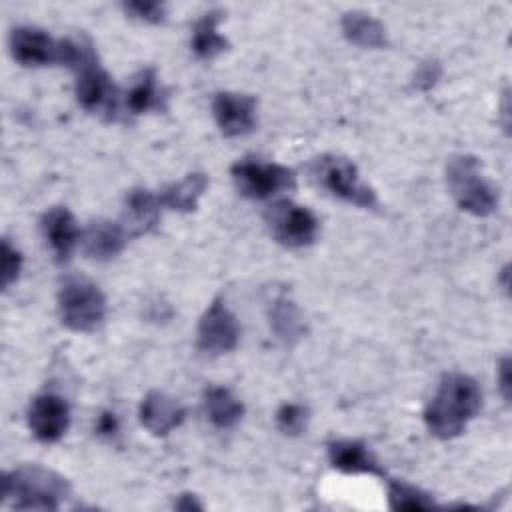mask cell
Masks as SVG:
<instances>
[{"mask_svg":"<svg viewBox=\"0 0 512 512\" xmlns=\"http://www.w3.org/2000/svg\"><path fill=\"white\" fill-rule=\"evenodd\" d=\"M482 404V392L466 374H446L424 410V422L436 438L448 440L464 432Z\"/></svg>","mask_w":512,"mask_h":512,"instance_id":"1","label":"cell"},{"mask_svg":"<svg viewBox=\"0 0 512 512\" xmlns=\"http://www.w3.org/2000/svg\"><path fill=\"white\" fill-rule=\"evenodd\" d=\"M68 496V480L38 464H26L2 476V498L16 510H58Z\"/></svg>","mask_w":512,"mask_h":512,"instance_id":"2","label":"cell"},{"mask_svg":"<svg viewBox=\"0 0 512 512\" xmlns=\"http://www.w3.org/2000/svg\"><path fill=\"white\" fill-rule=\"evenodd\" d=\"M446 184L458 206L474 216H488L498 204L496 190L484 178L480 160L476 156H452L446 166Z\"/></svg>","mask_w":512,"mask_h":512,"instance_id":"3","label":"cell"},{"mask_svg":"<svg viewBox=\"0 0 512 512\" xmlns=\"http://www.w3.org/2000/svg\"><path fill=\"white\" fill-rule=\"evenodd\" d=\"M62 324L74 332L96 330L106 316V298L98 284L86 276H66L58 292Z\"/></svg>","mask_w":512,"mask_h":512,"instance_id":"4","label":"cell"},{"mask_svg":"<svg viewBox=\"0 0 512 512\" xmlns=\"http://www.w3.org/2000/svg\"><path fill=\"white\" fill-rule=\"evenodd\" d=\"M310 178L332 196L360 208H374L378 204L376 192L362 182L358 168L342 156L324 154L310 162Z\"/></svg>","mask_w":512,"mask_h":512,"instance_id":"5","label":"cell"},{"mask_svg":"<svg viewBox=\"0 0 512 512\" xmlns=\"http://www.w3.org/2000/svg\"><path fill=\"white\" fill-rule=\"evenodd\" d=\"M230 174L236 190L252 200L272 198L296 186V176L290 168L276 162H264L258 158L238 160L232 166Z\"/></svg>","mask_w":512,"mask_h":512,"instance_id":"6","label":"cell"},{"mask_svg":"<svg viewBox=\"0 0 512 512\" xmlns=\"http://www.w3.org/2000/svg\"><path fill=\"white\" fill-rule=\"evenodd\" d=\"M266 222L276 242L286 248L310 246L318 236V218L306 206L290 200L274 202L266 210Z\"/></svg>","mask_w":512,"mask_h":512,"instance_id":"7","label":"cell"},{"mask_svg":"<svg viewBox=\"0 0 512 512\" xmlns=\"http://www.w3.org/2000/svg\"><path fill=\"white\" fill-rule=\"evenodd\" d=\"M240 326L236 316L222 300H214L198 322V348L206 354L218 356L236 348Z\"/></svg>","mask_w":512,"mask_h":512,"instance_id":"8","label":"cell"},{"mask_svg":"<svg viewBox=\"0 0 512 512\" xmlns=\"http://www.w3.org/2000/svg\"><path fill=\"white\" fill-rule=\"evenodd\" d=\"M76 98L80 106L94 114H106L108 118L116 112V86L108 72L92 60L76 70Z\"/></svg>","mask_w":512,"mask_h":512,"instance_id":"9","label":"cell"},{"mask_svg":"<svg viewBox=\"0 0 512 512\" xmlns=\"http://www.w3.org/2000/svg\"><path fill=\"white\" fill-rule=\"evenodd\" d=\"M10 54L18 64L30 68L60 64V40L44 30L20 26L10 32Z\"/></svg>","mask_w":512,"mask_h":512,"instance_id":"10","label":"cell"},{"mask_svg":"<svg viewBox=\"0 0 512 512\" xmlns=\"http://www.w3.org/2000/svg\"><path fill=\"white\" fill-rule=\"evenodd\" d=\"M70 424V408L58 394H38L28 408V426L42 442H56L64 436Z\"/></svg>","mask_w":512,"mask_h":512,"instance_id":"11","label":"cell"},{"mask_svg":"<svg viewBox=\"0 0 512 512\" xmlns=\"http://www.w3.org/2000/svg\"><path fill=\"white\" fill-rule=\"evenodd\" d=\"M212 114L222 134L242 136L256 124V100L240 92H218L212 100Z\"/></svg>","mask_w":512,"mask_h":512,"instance_id":"12","label":"cell"},{"mask_svg":"<svg viewBox=\"0 0 512 512\" xmlns=\"http://www.w3.org/2000/svg\"><path fill=\"white\" fill-rule=\"evenodd\" d=\"M186 416L184 406L160 390H150L140 404V422L154 436H166L182 424Z\"/></svg>","mask_w":512,"mask_h":512,"instance_id":"13","label":"cell"},{"mask_svg":"<svg viewBox=\"0 0 512 512\" xmlns=\"http://www.w3.org/2000/svg\"><path fill=\"white\" fill-rule=\"evenodd\" d=\"M40 226H42V234H44L46 242L50 244V250L54 252L56 260L66 262L80 240V232H78L72 212L68 208L54 206L42 216Z\"/></svg>","mask_w":512,"mask_h":512,"instance_id":"14","label":"cell"},{"mask_svg":"<svg viewBox=\"0 0 512 512\" xmlns=\"http://www.w3.org/2000/svg\"><path fill=\"white\" fill-rule=\"evenodd\" d=\"M266 310H268L270 328L274 330L278 340L292 346L304 336V332H306L304 318H302L296 302L288 296L286 290H276L268 298Z\"/></svg>","mask_w":512,"mask_h":512,"instance_id":"15","label":"cell"},{"mask_svg":"<svg viewBox=\"0 0 512 512\" xmlns=\"http://www.w3.org/2000/svg\"><path fill=\"white\" fill-rule=\"evenodd\" d=\"M126 234L128 232L122 224H116L112 220H96L86 228L82 236L84 254L98 262L112 260L124 250Z\"/></svg>","mask_w":512,"mask_h":512,"instance_id":"16","label":"cell"},{"mask_svg":"<svg viewBox=\"0 0 512 512\" xmlns=\"http://www.w3.org/2000/svg\"><path fill=\"white\" fill-rule=\"evenodd\" d=\"M330 464L344 474H378L382 476V468L376 458L370 454L364 442L340 438L328 444Z\"/></svg>","mask_w":512,"mask_h":512,"instance_id":"17","label":"cell"},{"mask_svg":"<svg viewBox=\"0 0 512 512\" xmlns=\"http://www.w3.org/2000/svg\"><path fill=\"white\" fill-rule=\"evenodd\" d=\"M124 230L132 236H140L156 228L160 218V198H156L150 190L134 188L126 196L124 204Z\"/></svg>","mask_w":512,"mask_h":512,"instance_id":"18","label":"cell"},{"mask_svg":"<svg viewBox=\"0 0 512 512\" xmlns=\"http://www.w3.org/2000/svg\"><path fill=\"white\" fill-rule=\"evenodd\" d=\"M342 34L360 48H382L388 44L386 28L374 16L362 10H350L342 16Z\"/></svg>","mask_w":512,"mask_h":512,"instance_id":"19","label":"cell"},{"mask_svg":"<svg viewBox=\"0 0 512 512\" xmlns=\"http://www.w3.org/2000/svg\"><path fill=\"white\" fill-rule=\"evenodd\" d=\"M206 186H208L206 174L194 172V174H188L186 178H182L180 182L166 186L158 198H160V204L170 210L192 212V210H196L198 200L204 194Z\"/></svg>","mask_w":512,"mask_h":512,"instance_id":"20","label":"cell"},{"mask_svg":"<svg viewBox=\"0 0 512 512\" xmlns=\"http://www.w3.org/2000/svg\"><path fill=\"white\" fill-rule=\"evenodd\" d=\"M204 408L216 428H232L244 416L242 402L222 386H210L204 392Z\"/></svg>","mask_w":512,"mask_h":512,"instance_id":"21","label":"cell"},{"mask_svg":"<svg viewBox=\"0 0 512 512\" xmlns=\"http://www.w3.org/2000/svg\"><path fill=\"white\" fill-rule=\"evenodd\" d=\"M220 16H222L220 10H208L194 24L190 46H192L194 54L202 60H212L214 56L224 52L226 46H228V40L224 36H220L218 30H216V26L220 22Z\"/></svg>","mask_w":512,"mask_h":512,"instance_id":"22","label":"cell"},{"mask_svg":"<svg viewBox=\"0 0 512 512\" xmlns=\"http://www.w3.org/2000/svg\"><path fill=\"white\" fill-rule=\"evenodd\" d=\"M126 106L132 114H142L160 106V92L156 86V72L146 68L126 94Z\"/></svg>","mask_w":512,"mask_h":512,"instance_id":"23","label":"cell"},{"mask_svg":"<svg viewBox=\"0 0 512 512\" xmlns=\"http://www.w3.org/2000/svg\"><path fill=\"white\" fill-rule=\"evenodd\" d=\"M388 506L392 510H430L436 504L428 492L402 480H390Z\"/></svg>","mask_w":512,"mask_h":512,"instance_id":"24","label":"cell"},{"mask_svg":"<svg viewBox=\"0 0 512 512\" xmlns=\"http://www.w3.org/2000/svg\"><path fill=\"white\" fill-rule=\"evenodd\" d=\"M306 422H308V410L302 404L286 402L276 412V426L282 434L298 436L306 428Z\"/></svg>","mask_w":512,"mask_h":512,"instance_id":"25","label":"cell"},{"mask_svg":"<svg viewBox=\"0 0 512 512\" xmlns=\"http://www.w3.org/2000/svg\"><path fill=\"white\" fill-rule=\"evenodd\" d=\"M22 270V254L10 244L8 238L2 240V286L8 288L18 280Z\"/></svg>","mask_w":512,"mask_h":512,"instance_id":"26","label":"cell"},{"mask_svg":"<svg viewBox=\"0 0 512 512\" xmlns=\"http://www.w3.org/2000/svg\"><path fill=\"white\" fill-rule=\"evenodd\" d=\"M124 10L132 18L148 22V24H160L166 14L164 4H160V2H126Z\"/></svg>","mask_w":512,"mask_h":512,"instance_id":"27","label":"cell"},{"mask_svg":"<svg viewBox=\"0 0 512 512\" xmlns=\"http://www.w3.org/2000/svg\"><path fill=\"white\" fill-rule=\"evenodd\" d=\"M442 76V66L436 60L422 62L414 72V86L418 90H430Z\"/></svg>","mask_w":512,"mask_h":512,"instance_id":"28","label":"cell"},{"mask_svg":"<svg viewBox=\"0 0 512 512\" xmlns=\"http://www.w3.org/2000/svg\"><path fill=\"white\" fill-rule=\"evenodd\" d=\"M498 386H500V392H502L504 400L510 402L512 384H510V358L508 356H504L498 364Z\"/></svg>","mask_w":512,"mask_h":512,"instance_id":"29","label":"cell"},{"mask_svg":"<svg viewBox=\"0 0 512 512\" xmlns=\"http://www.w3.org/2000/svg\"><path fill=\"white\" fill-rule=\"evenodd\" d=\"M96 430L100 436H114L118 432V420L112 412H102L96 422Z\"/></svg>","mask_w":512,"mask_h":512,"instance_id":"30","label":"cell"},{"mask_svg":"<svg viewBox=\"0 0 512 512\" xmlns=\"http://www.w3.org/2000/svg\"><path fill=\"white\" fill-rule=\"evenodd\" d=\"M174 508L176 510H202V504L196 500L194 494H180L174 502Z\"/></svg>","mask_w":512,"mask_h":512,"instance_id":"31","label":"cell"}]
</instances>
